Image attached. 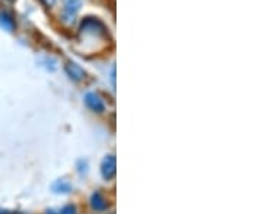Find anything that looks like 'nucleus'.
Masks as SVG:
<instances>
[{"mask_svg":"<svg viewBox=\"0 0 259 214\" xmlns=\"http://www.w3.org/2000/svg\"><path fill=\"white\" fill-rule=\"evenodd\" d=\"M79 36H91V37H107L108 36V29L102 23L98 18L88 16L81 22L79 25Z\"/></svg>","mask_w":259,"mask_h":214,"instance_id":"nucleus-1","label":"nucleus"},{"mask_svg":"<svg viewBox=\"0 0 259 214\" xmlns=\"http://www.w3.org/2000/svg\"><path fill=\"white\" fill-rule=\"evenodd\" d=\"M100 173L105 181H111L117 176V158L114 154H107L100 164Z\"/></svg>","mask_w":259,"mask_h":214,"instance_id":"nucleus-2","label":"nucleus"},{"mask_svg":"<svg viewBox=\"0 0 259 214\" xmlns=\"http://www.w3.org/2000/svg\"><path fill=\"white\" fill-rule=\"evenodd\" d=\"M62 3H64V16H62V19H64L65 23L71 25V23H74L75 15L79 12L81 6H82V0H62Z\"/></svg>","mask_w":259,"mask_h":214,"instance_id":"nucleus-3","label":"nucleus"},{"mask_svg":"<svg viewBox=\"0 0 259 214\" xmlns=\"http://www.w3.org/2000/svg\"><path fill=\"white\" fill-rule=\"evenodd\" d=\"M83 102L88 110H91L95 114H102L105 111V102L97 92H87L83 96Z\"/></svg>","mask_w":259,"mask_h":214,"instance_id":"nucleus-4","label":"nucleus"},{"mask_svg":"<svg viewBox=\"0 0 259 214\" xmlns=\"http://www.w3.org/2000/svg\"><path fill=\"white\" fill-rule=\"evenodd\" d=\"M64 71L66 76L71 81H74V82H81L83 78H85V75H87V72H85V69H83L82 66L78 65L74 61H68L66 65H65Z\"/></svg>","mask_w":259,"mask_h":214,"instance_id":"nucleus-5","label":"nucleus"},{"mask_svg":"<svg viewBox=\"0 0 259 214\" xmlns=\"http://www.w3.org/2000/svg\"><path fill=\"white\" fill-rule=\"evenodd\" d=\"M90 205H91V208H93L94 211H97V213H104L110 207L108 200L105 198V196L102 194L100 190H95L91 194V197H90Z\"/></svg>","mask_w":259,"mask_h":214,"instance_id":"nucleus-6","label":"nucleus"},{"mask_svg":"<svg viewBox=\"0 0 259 214\" xmlns=\"http://www.w3.org/2000/svg\"><path fill=\"white\" fill-rule=\"evenodd\" d=\"M52 191L55 193V194H69V193H72V190H74V186H72V183L69 181V180H66V178H58L55 180L54 183H52Z\"/></svg>","mask_w":259,"mask_h":214,"instance_id":"nucleus-7","label":"nucleus"},{"mask_svg":"<svg viewBox=\"0 0 259 214\" xmlns=\"http://www.w3.org/2000/svg\"><path fill=\"white\" fill-rule=\"evenodd\" d=\"M0 26L8 30V32H13L16 28V23H15V19L10 15L9 12H2L0 13Z\"/></svg>","mask_w":259,"mask_h":214,"instance_id":"nucleus-8","label":"nucleus"},{"mask_svg":"<svg viewBox=\"0 0 259 214\" xmlns=\"http://www.w3.org/2000/svg\"><path fill=\"white\" fill-rule=\"evenodd\" d=\"M76 170L81 176H87L88 174V170H90V164H88V159H78L76 163Z\"/></svg>","mask_w":259,"mask_h":214,"instance_id":"nucleus-9","label":"nucleus"},{"mask_svg":"<svg viewBox=\"0 0 259 214\" xmlns=\"http://www.w3.org/2000/svg\"><path fill=\"white\" fill-rule=\"evenodd\" d=\"M59 214H78V208H76V205L75 204L69 203V204H65L64 207L61 208Z\"/></svg>","mask_w":259,"mask_h":214,"instance_id":"nucleus-10","label":"nucleus"},{"mask_svg":"<svg viewBox=\"0 0 259 214\" xmlns=\"http://www.w3.org/2000/svg\"><path fill=\"white\" fill-rule=\"evenodd\" d=\"M42 66H45L48 71H55L56 69V61L55 59H52V58H45V59H42Z\"/></svg>","mask_w":259,"mask_h":214,"instance_id":"nucleus-11","label":"nucleus"},{"mask_svg":"<svg viewBox=\"0 0 259 214\" xmlns=\"http://www.w3.org/2000/svg\"><path fill=\"white\" fill-rule=\"evenodd\" d=\"M10 213H12V210H8V208L0 207V214H10Z\"/></svg>","mask_w":259,"mask_h":214,"instance_id":"nucleus-12","label":"nucleus"},{"mask_svg":"<svg viewBox=\"0 0 259 214\" xmlns=\"http://www.w3.org/2000/svg\"><path fill=\"white\" fill-rule=\"evenodd\" d=\"M44 2H45L47 5H49V6H54V5H55L56 0H44Z\"/></svg>","mask_w":259,"mask_h":214,"instance_id":"nucleus-13","label":"nucleus"},{"mask_svg":"<svg viewBox=\"0 0 259 214\" xmlns=\"http://www.w3.org/2000/svg\"><path fill=\"white\" fill-rule=\"evenodd\" d=\"M44 214H56L55 211H54V210H47V211H45V213Z\"/></svg>","mask_w":259,"mask_h":214,"instance_id":"nucleus-14","label":"nucleus"},{"mask_svg":"<svg viewBox=\"0 0 259 214\" xmlns=\"http://www.w3.org/2000/svg\"><path fill=\"white\" fill-rule=\"evenodd\" d=\"M110 214H114V213H110Z\"/></svg>","mask_w":259,"mask_h":214,"instance_id":"nucleus-15","label":"nucleus"}]
</instances>
